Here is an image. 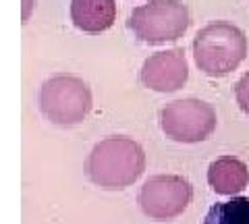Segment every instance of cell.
<instances>
[{"label": "cell", "instance_id": "5b68a950", "mask_svg": "<svg viewBox=\"0 0 249 224\" xmlns=\"http://www.w3.org/2000/svg\"><path fill=\"white\" fill-rule=\"evenodd\" d=\"M164 135L178 143H199L214 133L216 112L204 100L183 98L166 104L160 112Z\"/></svg>", "mask_w": 249, "mask_h": 224}, {"label": "cell", "instance_id": "277c9868", "mask_svg": "<svg viewBox=\"0 0 249 224\" xmlns=\"http://www.w3.org/2000/svg\"><path fill=\"white\" fill-rule=\"evenodd\" d=\"M40 108L52 125L75 127L91 110V89L75 75H54L42 86Z\"/></svg>", "mask_w": 249, "mask_h": 224}, {"label": "cell", "instance_id": "3957f363", "mask_svg": "<svg viewBox=\"0 0 249 224\" xmlns=\"http://www.w3.org/2000/svg\"><path fill=\"white\" fill-rule=\"evenodd\" d=\"M191 25V15L183 0H150L133 9L129 29L143 44L160 46L177 42Z\"/></svg>", "mask_w": 249, "mask_h": 224}, {"label": "cell", "instance_id": "52a82bcc", "mask_svg": "<svg viewBox=\"0 0 249 224\" xmlns=\"http://www.w3.org/2000/svg\"><path fill=\"white\" fill-rule=\"evenodd\" d=\"M139 79L145 87L160 94L181 89L189 79V65H187L185 52L181 48H173L147 56L139 71Z\"/></svg>", "mask_w": 249, "mask_h": 224}, {"label": "cell", "instance_id": "8fae6325", "mask_svg": "<svg viewBox=\"0 0 249 224\" xmlns=\"http://www.w3.org/2000/svg\"><path fill=\"white\" fill-rule=\"evenodd\" d=\"M235 98H237V104H239L241 110H243L245 114H249V71L237 81Z\"/></svg>", "mask_w": 249, "mask_h": 224}, {"label": "cell", "instance_id": "ba28073f", "mask_svg": "<svg viewBox=\"0 0 249 224\" xmlns=\"http://www.w3.org/2000/svg\"><path fill=\"white\" fill-rule=\"evenodd\" d=\"M116 19L114 0H71V21L85 34H102Z\"/></svg>", "mask_w": 249, "mask_h": 224}, {"label": "cell", "instance_id": "30bf717a", "mask_svg": "<svg viewBox=\"0 0 249 224\" xmlns=\"http://www.w3.org/2000/svg\"><path fill=\"white\" fill-rule=\"evenodd\" d=\"M204 224H249V197H232L214 204Z\"/></svg>", "mask_w": 249, "mask_h": 224}, {"label": "cell", "instance_id": "7a4b0ae2", "mask_svg": "<svg viewBox=\"0 0 249 224\" xmlns=\"http://www.w3.org/2000/svg\"><path fill=\"white\" fill-rule=\"evenodd\" d=\"M247 56V37L237 25L214 21L201 27L193 37V58L208 77H224L232 73Z\"/></svg>", "mask_w": 249, "mask_h": 224}, {"label": "cell", "instance_id": "9c48e42d", "mask_svg": "<svg viewBox=\"0 0 249 224\" xmlns=\"http://www.w3.org/2000/svg\"><path fill=\"white\" fill-rule=\"evenodd\" d=\"M208 183L218 195H237L249 183V171L243 160L222 156L208 168Z\"/></svg>", "mask_w": 249, "mask_h": 224}, {"label": "cell", "instance_id": "8992f818", "mask_svg": "<svg viewBox=\"0 0 249 224\" xmlns=\"http://www.w3.org/2000/svg\"><path fill=\"white\" fill-rule=\"evenodd\" d=\"M193 187L185 176L156 174L150 176L139 191V206L152 220H173L189 207Z\"/></svg>", "mask_w": 249, "mask_h": 224}, {"label": "cell", "instance_id": "6da1fadb", "mask_svg": "<svg viewBox=\"0 0 249 224\" xmlns=\"http://www.w3.org/2000/svg\"><path fill=\"white\" fill-rule=\"evenodd\" d=\"M145 171L143 148L131 137H106L85 160V174L100 189L119 191L133 185Z\"/></svg>", "mask_w": 249, "mask_h": 224}]
</instances>
